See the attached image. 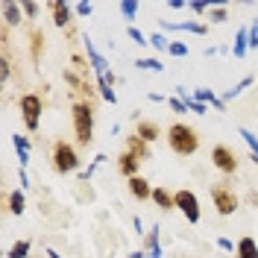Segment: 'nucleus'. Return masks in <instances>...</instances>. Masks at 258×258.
Wrapping results in <instances>:
<instances>
[{
    "mask_svg": "<svg viewBox=\"0 0 258 258\" xmlns=\"http://www.w3.org/2000/svg\"><path fill=\"white\" fill-rule=\"evenodd\" d=\"M138 68H144V71H153V74L164 71V64H161L159 59H138Z\"/></svg>",
    "mask_w": 258,
    "mask_h": 258,
    "instance_id": "nucleus-29",
    "label": "nucleus"
},
{
    "mask_svg": "<svg viewBox=\"0 0 258 258\" xmlns=\"http://www.w3.org/2000/svg\"><path fill=\"white\" fill-rule=\"evenodd\" d=\"M246 50H249V27H246V30H238L235 44H232V56H235V59H243Z\"/></svg>",
    "mask_w": 258,
    "mask_h": 258,
    "instance_id": "nucleus-15",
    "label": "nucleus"
},
{
    "mask_svg": "<svg viewBox=\"0 0 258 258\" xmlns=\"http://www.w3.org/2000/svg\"><path fill=\"white\" fill-rule=\"evenodd\" d=\"M135 135H138L141 141H147V144H150V141H156V138H159V126H156L153 120H138Z\"/></svg>",
    "mask_w": 258,
    "mask_h": 258,
    "instance_id": "nucleus-17",
    "label": "nucleus"
},
{
    "mask_svg": "<svg viewBox=\"0 0 258 258\" xmlns=\"http://www.w3.org/2000/svg\"><path fill=\"white\" fill-rule=\"evenodd\" d=\"M211 200H214V209L220 211L223 217H229V214L238 211V197H235L232 188H226V185H214V188H211Z\"/></svg>",
    "mask_w": 258,
    "mask_h": 258,
    "instance_id": "nucleus-6",
    "label": "nucleus"
},
{
    "mask_svg": "<svg viewBox=\"0 0 258 258\" xmlns=\"http://www.w3.org/2000/svg\"><path fill=\"white\" fill-rule=\"evenodd\" d=\"M0 12H3V24L6 27H18L21 24V3H15V0H3L0 3Z\"/></svg>",
    "mask_w": 258,
    "mask_h": 258,
    "instance_id": "nucleus-11",
    "label": "nucleus"
},
{
    "mask_svg": "<svg viewBox=\"0 0 258 258\" xmlns=\"http://www.w3.org/2000/svg\"><path fill=\"white\" fill-rule=\"evenodd\" d=\"M50 15H53V24L59 27V30H64L68 24H71V15H74V6H68L64 0H50L47 3Z\"/></svg>",
    "mask_w": 258,
    "mask_h": 258,
    "instance_id": "nucleus-9",
    "label": "nucleus"
},
{
    "mask_svg": "<svg viewBox=\"0 0 258 258\" xmlns=\"http://www.w3.org/2000/svg\"><path fill=\"white\" fill-rule=\"evenodd\" d=\"M153 203H156L159 209H164V211L176 209V200H173V194L164 191V188H153Z\"/></svg>",
    "mask_w": 258,
    "mask_h": 258,
    "instance_id": "nucleus-18",
    "label": "nucleus"
},
{
    "mask_svg": "<svg viewBox=\"0 0 258 258\" xmlns=\"http://www.w3.org/2000/svg\"><path fill=\"white\" fill-rule=\"evenodd\" d=\"M129 258H147V252H141V249H138V252H129Z\"/></svg>",
    "mask_w": 258,
    "mask_h": 258,
    "instance_id": "nucleus-45",
    "label": "nucleus"
},
{
    "mask_svg": "<svg viewBox=\"0 0 258 258\" xmlns=\"http://www.w3.org/2000/svg\"><path fill=\"white\" fill-rule=\"evenodd\" d=\"M235 255L238 258H258V243H255V238H241L238 241V249H235Z\"/></svg>",
    "mask_w": 258,
    "mask_h": 258,
    "instance_id": "nucleus-16",
    "label": "nucleus"
},
{
    "mask_svg": "<svg viewBox=\"0 0 258 258\" xmlns=\"http://www.w3.org/2000/svg\"><path fill=\"white\" fill-rule=\"evenodd\" d=\"M167 53H170V56H179V59H182V56H188V44H185V41H170Z\"/></svg>",
    "mask_w": 258,
    "mask_h": 258,
    "instance_id": "nucleus-30",
    "label": "nucleus"
},
{
    "mask_svg": "<svg viewBox=\"0 0 258 258\" xmlns=\"http://www.w3.org/2000/svg\"><path fill=\"white\" fill-rule=\"evenodd\" d=\"M211 161H214V167L223 170V173H235V170H238V156H235L226 144H217L211 150Z\"/></svg>",
    "mask_w": 258,
    "mask_h": 258,
    "instance_id": "nucleus-7",
    "label": "nucleus"
},
{
    "mask_svg": "<svg viewBox=\"0 0 258 258\" xmlns=\"http://www.w3.org/2000/svg\"><path fill=\"white\" fill-rule=\"evenodd\" d=\"M249 50H258V21L249 27Z\"/></svg>",
    "mask_w": 258,
    "mask_h": 258,
    "instance_id": "nucleus-37",
    "label": "nucleus"
},
{
    "mask_svg": "<svg viewBox=\"0 0 258 258\" xmlns=\"http://www.w3.org/2000/svg\"><path fill=\"white\" fill-rule=\"evenodd\" d=\"M97 91H100V97H103L106 103H117V97H114L112 88H106V85H97Z\"/></svg>",
    "mask_w": 258,
    "mask_h": 258,
    "instance_id": "nucleus-36",
    "label": "nucleus"
},
{
    "mask_svg": "<svg viewBox=\"0 0 258 258\" xmlns=\"http://www.w3.org/2000/svg\"><path fill=\"white\" fill-rule=\"evenodd\" d=\"M147 258H161V246H156V249H150V252H147Z\"/></svg>",
    "mask_w": 258,
    "mask_h": 258,
    "instance_id": "nucleus-43",
    "label": "nucleus"
},
{
    "mask_svg": "<svg viewBox=\"0 0 258 258\" xmlns=\"http://www.w3.org/2000/svg\"><path fill=\"white\" fill-rule=\"evenodd\" d=\"M12 144H15V150H18V159H21V167H27L30 164V138L27 135H12Z\"/></svg>",
    "mask_w": 258,
    "mask_h": 258,
    "instance_id": "nucleus-14",
    "label": "nucleus"
},
{
    "mask_svg": "<svg viewBox=\"0 0 258 258\" xmlns=\"http://www.w3.org/2000/svg\"><path fill=\"white\" fill-rule=\"evenodd\" d=\"M41 47H44V32L41 30H32L30 32V53H32V62L41 59Z\"/></svg>",
    "mask_w": 258,
    "mask_h": 258,
    "instance_id": "nucleus-21",
    "label": "nucleus"
},
{
    "mask_svg": "<svg viewBox=\"0 0 258 258\" xmlns=\"http://www.w3.org/2000/svg\"><path fill=\"white\" fill-rule=\"evenodd\" d=\"M167 6H170V9H185V3H182V0H170Z\"/></svg>",
    "mask_w": 258,
    "mask_h": 258,
    "instance_id": "nucleus-44",
    "label": "nucleus"
},
{
    "mask_svg": "<svg viewBox=\"0 0 258 258\" xmlns=\"http://www.w3.org/2000/svg\"><path fill=\"white\" fill-rule=\"evenodd\" d=\"M30 249H32V241H27V238H24V241H18L15 246L6 252V258H30Z\"/></svg>",
    "mask_w": 258,
    "mask_h": 258,
    "instance_id": "nucleus-23",
    "label": "nucleus"
},
{
    "mask_svg": "<svg viewBox=\"0 0 258 258\" xmlns=\"http://www.w3.org/2000/svg\"><path fill=\"white\" fill-rule=\"evenodd\" d=\"M9 71H12V68H9V59H6V50H3V53H0V80H3V82L9 80Z\"/></svg>",
    "mask_w": 258,
    "mask_h": 258,
    "instance_id": "nucleus-34",
    "label": "nucleus"
},
{
    "mask_svg": "<svg viewBox=\"0 0 258 258\" xmlns=\"http://www.w3.org/2000/svg\"><path fill=\"white\" fill-rule=\"evenodd\" d=\"M132 226H135V232H138V235H147V232H144V223H141V217H135V220H132Z\"/></svg>",
    "mask_w": 258,
    "mask_h": 258,
    "instance_id": "nucleus-41",
    "label": "nucleus"
},
{
    "mask_svg": "<svg viewBox=\"0 0 258 258\" xmlns=\"http://www.w3.org/2000/svg\"><path fill=\"white\" fill-rule=\"evenodd\" d=\"M249 85H252V77H243V80L238 82V85H232L229 91H223V97H220V100H223V103H232V100H235V97L241 94L243 88H249Z\"/></svg>",
    "mask_w": 258,
    "mask_h": 258,
    "instance_id": "nucleus-22",
    "label": "nucleus"
},
{
    "mask_svg": "<svg viewBox=\"0 0 258 258\" xmlns=\"http://www.w3.org/2000/svg\"><path fill=\"white\" fill-rule=\"evenodd\" d=\"M47 258H62V255H59L56 249H47Z\"/></svg>",
    "mask_w": 258,
    "mask_h": 258,
    "instance_id": "nucleus-46",
    "label": "nucleus"
},
{
    "mask_svg": "<svg viewBox=\"0 0 258 258\" xmlns=\"http://www.w3.org/2000/svg\"><path fill=\"white\" fill-rule=\"evenodd\" d=\"M138 167H141V159H138L135 153H129V150H126V153H120V156H117V170H120L126 179L138 176Z\"/></svg>",
    "mask_w": 258,
    "mask_h": 258,
    "instance_id": "nucleus-10",
    "label": "nucleus"
},
{
    "mask_svg": "<svg viewBox=\"0 0 258 258\" xmlns=\"http://www.w3.org/2000/svg\"><path fill=\"white\" fill-rule=\"evenodd\" d=\"M167 144H170V150H173L176 156H194L197 147H200V138H197V132H194L191 126L173 123V126L167 129Z\"/></svg>",
    "mask_w": 258,
    "mask_h": 258,
    "instance_id": "nucleus-2",
    "label": "nucleus"
},
{
    "mask_svg": "<svg viewBox=\"0 0 258 258\" xmlns=\"http://www.w3.org/2000/svg\"><path fill=\"white\" fill-rule=\"evenodd\" d=\"M173 200H176V209L185 214V220H188V223H200V217H203V214H200V200H197V194L182 188V191L173 194Z\"/></svg>",
    "mask_w": 258,
    "mask_h": 258,
    "instance_id": "nucleus-5",
    "label": "nucleus"
},
{
    "mask_svg": "<svg viewBox=\"0 0 258 258\" xmlns=\"http://www.w3.org/2000/svg\"><path fill=\"white\" fill-rule=\"evenodd\" d=\"M209 18L214 21V24H223V21H229V12H226V6H211Z\"/></svg>",
    "mask_w": 258,
    "mask_h": 258,
    "instance_id": "nucleus-28",
    "label": "nucleus"
},
{
    "mask_svg": "<svg viewBox=\"0 0 258 258\" xmlns=\"http://www.w3.org/2000/svg\"><path fill=\"white\" fill-rule=\"evenodd\" d=\"M21 9H24V15H27V18H35L38 12H41V6H38V3H32V0H24V3H21Z\"/></svg>",
    "mask_w": 258,
    "mask_h": 258,
    "instance_id": "nucleus-33",
    "label": "nucleus"
},
{
    "mask_svg": "<svg viewBox=\"0 0 258 258\" xmlns=\"http://www.w3.org/2000/svg\"><path fill=\"white\" fill-rule=\"evenodd\" d=\"M126 185H129V194L135 200H153V188H150V182L144 176H132Z\"/></svg>",
    "mask_w": 258,
    "mask_h": 258,
    "instance_id": "nucleus-12",
    "label": "nucleus"
},
{
    "mask_svg": "<svg viewBox=\"0 0 258 258\" xmlns=\"http://www.w3.org/2000/svg\"><path fill=\"white\" fill-rule=\"evenodd\" d=\"M103 161H106V156H103V153H100V156H97V159L91 161V164H88V167H85V170H82L80 176H82V179H91V173H94V170H97V167H100V164H103Z\"/></svg>",
    "mask_w": 258,
    "mask_h": 258,
    "instance_id": "nucleus-32",
    "label": "nucleus"
},
{
    "mask_svg": "<svg viewBox=\"0 0 258 258\" xmlns=\"http://www.w3.org/2000/svg\"><path fill=\"white\" fill-rule=\"evenodd\" d=\"M126 35L132 38V41H135V44H138V47H150V35H144V32L138 30V27H129Z\"/></svg>",
    "mask_w": 258,
    "mask_h": 258,
    "instance_id": "nucleus-25",
    "label": "nucleus"
},
{
    "mask_svg": "<svg viewBox=\"0 0 258 258\" xmlns=\"http://www.w3.org/2000/svg\"><path fill=\"white\" fill-rule=\"evenodd\" d=\"M41 112H44V106H41V97H38V94H24V97H21V117H24V123H27L30 132L38 129Z\"/></svg>",
    "mask_w": 258,
    "mask_h": 258,
    "instance_id": "nucleus-4",
    "label": "nucleus"
},
{
    "mask_svg": "<svg viewBox=\"0 0 258 258\" xmlns=\"http://www.w3.org/2000/svg\"><path fill=\"white\" fill-rule=\"evenodd\" d=\"M6 206H9V214H24V209H27V197H24V191H12L9 200H6Z\"/></svg>",
    "mask_w": 258,
    "mask_h": 258,
    "instance_id": "nucleus-20",
    "label": "nucleus"
},
{
    "mask_svg": "<svg viewBox=\"0 0 258 258\" xmlns=\"http://www.w3.org/2000/svg\"><path fill=\"white\" fill-rule=\"evenodd\" d=\"M188 9H191V12H197V15H203L209 6H206V3H188Z\"/></svg>",
    "mask_w": 258,
    "mask_h": 258,
    "instance_id": "nucleus-40",
    "label": "nucleus"
},
{
    "mask_svg": "<svg viewBox=\"0 0 258 258\" xmlns=\"http://www.w3.org/2000/svg\"><path fill=\"white\" fill-rule=\"evenodd\" d=\"M159 226H153V229H150V232H147V252H150V249H156V246H159Z\"/></svg>",
    "mask_w": 258,
    "mask_h": 258,
    "instance_id": "nucleus-31",
    "label": "nucleus"
},
{
    "mask_svg": "<svg viewBox=\"0 0 258 258\" xmlns=\"http://www.w3.org/2000/svg\"><path fill=\"white\" fill-rule=\"evenodd\" d=\"M161 30H188V32H194V35H203V32H206V24H197V21H179V24L161 21Z\"/></svg>",
    "mask_w": 258,
    "mask_h": 258,
    "instance_id": "nucleus-13",
    "label": "nucleus"
},
{
    "mask_svg": "<svg viewBox=\"0 0 258 258\" xmlns=\"http://www.w3.org/2000/svg\"><path fill=\"white\" fill-rule=\"evenodd\" d=\"M126 150H129V153H135L141 161L150 156V147H147V141H141L138 135H129V138H126Z\"/></svg>",
    "mask_w": 258,
    "mask_h": 258,
    "instance_id": "nucleus-19",
    "label": "nucleus"
},
{
    "mask_svg": "<svg viewBox=\"0 0 258 258\" xmlns=\"http://www.w3.org/2000/svg\"><path fill=\"white\" fill-rule=\"evenodd\" d=\"M150 47H156V50H167V47H170V38H167L164 32H153V35H150Z\"/></svg>",
    "mask_w": 258,
    "mask_h": 258,
    "instance_id": "nucleus-26",
    "label": "nucleus"
},
{
    "mask_svg": "<svg viewBox=\"0 0 258 258\" xmlns=\"http://www.w3.org/2000/svg\"><path fill=\"white\" fill-rule=\"evenodd\" d=\"M27 185H30V179H27V170L21 167V188H27Z\"/></svg>",
    "mask_w": 258,
    "mask_h": 258,
    "instance_id": "nucleus-42",
    "label": "nucleus"
},
{
    "mask_svg": "<svg viewBox=\"0 0 258 258\" xmlns=\"http://www.w3.org/2000/svg\"><path fill=\"white\" fill-rule=\"evenodd\" d=\"M217 246H220V249H226V252H232V249H238V243H232L229 238H217Z\"/></svg>",
    "mask_w": 258,
    "mask_h": 258,
    "instance_id": "nucleus-39",
    "label": "nucleus"
},
{
    "mask_svg": "<svg viewBox=\"0 0 258 258\" xmlns=\"http://www.w3.org/2000/svg\"><path fill=\"white\" fill-rule=\"evenodd\" d=\"M167 103H170V109H173V112H188V106H185V103H182V100H179V97H173V100H167Z\"/></svg>",
    "mask_w": 258,
    "mask_h": 258,
    "instance_id": "nucleus-38",
    "label": "nucleus"
},
{
    "mask_svg": "<svg viewBox=\"0 0 258 258\" xmlns=\"http://www.w3.org/2000/svg\"><path fill=\"white\" fill-rule=\"evenodd\" d=\"M117 9H120V15L126 18V21H132V18L138 15V3H135V0H123Z\"/></svg>",
    "mask_w": 258,
    "mask_h": 258,
    "instance_id": "nucleus-27",
    "label": "nucleus"
},
{
    "mask_svg": "<svg viewBox=\"0 0 258 258\" xmlns=\"http://www.w3.org/2000/svg\"><path fill=\"white\" fill-rule=\"evenodd\" d=\"M85 53H88V64L94 68L97 80H100V77H106V74H112V68H109V62H106V56L94 47V41H91V38H85Z\"/></svg>",
    "mask_w": 258,
    "mask_h": 258,
    "instance_id": "nucleus-8",
    "label": "nucleus"
},
{
    "mask_svg": "<svg viewBox=\"0 0 258 258\" xmlns=\"http://www.w3.org/2000/svg\"><path fill=\"white\" fill-rule=\"evenodd\" d=\"M238 135H241L243 141H246V147H249V153H252V161L258 164V138H255V132H252V129H241Z\"/></svg>",
    "mask_w": 258,
    "mask_h": 258,
    "instance_id": "nucleus-24",
    "label": "nucleus"
},
{
    "mask_svg": "<svg viewBox=\"0 0 258 258\" xmlns=\"http://www.w3.org/2000/svg\"><path fill=\"white\" fill-rule=\"evenodd\" d=\"M71 114H74V135H77V141L82 147H88L94 141V109H91V103L77 100Z\"/></svg>",
    "mask_w": 258,
    "mask_h": 258,
    "instance_id": "nucleus-1",
    "label": "nucleus"
},
{
    "mask_svg": "<svg viewBox=\"0 0 258 258\" xmlns=\"http://www.w3.org/2000/svg\"><path fill=\"white\" fill-rule=\"evenodd\" d=\"M53 167H56V173H74V170H80V156H77V150L68 141H56L53 144Z\"/></svg>",
    "mask_w": 258,
    "mask_h": 258,
    "instance_id": "nucleus-3",
    "label": "nucleus"
},
{
    "mask_svg": "<svg viewBox=\"0 0 258 258\" xmlns=\"http://www.w3.org/2000/svg\"><path fill=\"white\" fill-rule=\"evenodd\" d=\"M74 12H77V15H91V12H94V6H91V3H85V0H82V3H74Z\"/></svg>",
    "mask_w": 258,
    "mask_h": 258,
    "instance_id": "nucleus-35",
    "label": "nucleus"
}]
</instances>
